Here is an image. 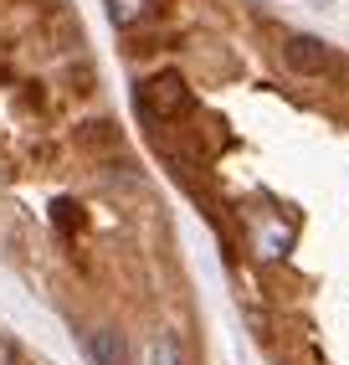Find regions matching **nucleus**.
Segmentation results:
<instances>
[{"label": "nucleus", "mask_w": 349, "mask_h": 365, "mask_svg": "<svg viewBox=\"0 0 349 365\" xmlns=\"http://www.w3.org/2000/svg\"><path fill=\"white\" fill-rule=\"evenodd\" d=\"M190 108V88L180 72H155L144 88H139V113L144 118H180Z\"/></svg>", "instance_id": "f257e3e1"}, {"label": "nucleus", "mask_w": 349, "mask_h": 365, "mask_svg": "<svg viewBox=\"0 0 349 365\" xmlns=\"http://www.w3.org/2000/svg\"><path fill=\"white\" fill-rule=\"evenodd\" d=\"M283 57H288V67L293 72H334V52L323 41H313V36H288V46H283Z\"/></svg>", "instance_id": "f03ea898"}, {"label": "nucleus", "mask_w": 349, "mask_h": 365, "mask_svg": "<svg viewBox=\"0 0 349 365\" xmlns=\"http://www.w3.org/2000/svg\"><path fill=\"white\" fill-rule=\"evenodd\" d=\"M83 350H88L93 365H129V345H123L118 329H93L83 339Z\"/></svg>", "instance_id": "7ed1b4c3"}, {"label": "nucleus", "mask_w": 349, "mask_h": 365, "mask_svg": "<svg viewBox=\"0 0 349 365\" xmlns=\"http://www.w3.org/2000/svg\"><path fill=\"white\" fill-rule=\"evenodd\" d=\"M149 365H185V350H180V334L174 329H160L149 339Z\"/></svg>", "instance_id": "20e7f679"}, {"label": "nucleus", "mask_w": 349, "mask_h": 365, "mask_svg": "<svg viewBox=\"0 0 349 365\" xmlns=\"http://www.w3.org/2000/svg\"><path fill=\"white\" fill-rule=\"evenodd\" d=\"M108 16H113V26H134V21L149 16V0H108Z\"/></svg>", "instance_id": "39448f33"}, {"label": "nucleus", "mask_w": 349, "mask_h": 365, "mask_svg": "<svg viewBox=\"0 0 349 365\" xmlns=\"http://www.w3.org/2000/svg\"><path fill=\"white\" fill-rule=\"evenodd\" d=\"M0 365H16V345H11L6 334H0Z\"/></svg>", "instance_id": "423d86ee"}]
</instances>
